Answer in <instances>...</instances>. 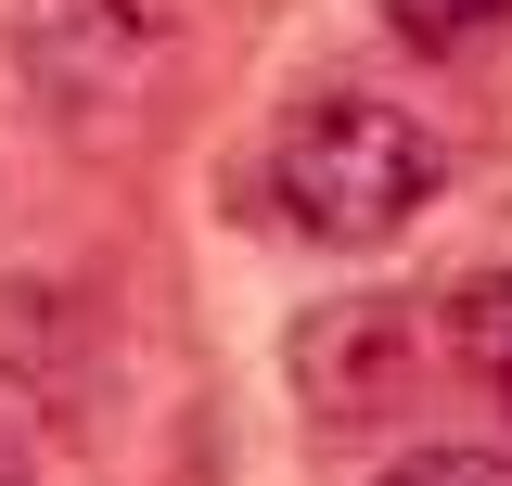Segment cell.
I'll use <instances>...</instances> for the list:
<instances>
[{"label": "cell", "mask_w": 512, "mask_h": 486, "mask_svg": "<svg viewBox=\"0 0 512 486\" xmlns=\"http://www.w3.org/2000/svg\"><path fill=\"white\" fill-rule=\"evenodd\" d=\"M0 371L39 384V397L77 384V307H64L52 282H0Z\"/></svg>", "instance_id": "cell-4"}, {"label": "cell", "mask_w": 512, "mask_h": 486, "mask_svg": "<svg viewBox=\"0 0 512 486\" xmlns=\"http://www.w3.org/2000/svg\"><path fill=\"white\" fill-rule=\"evenodd\" d=\"M372 486H512L500 448H410V461H384Z\"/></svg>", "instance_id": "cell-7"}, {"label": "cell", "mask_w": 512, "mask_h": 486, "mask_svg": "<svg viewBox=\"0 0 512 486\" xmlns=\"http://www.w3.org/2000/svg\"><path fill=\"white\" fill-rule=\"evenodd\" d=\"M448 359L512 410V269H474V282L448 295Z\"/></svg>", "instance_id": "cell-5"}, {"label": "cell", "mask_w": 512, "mask_h": 486, "mask_svg": "<svg viewBox=\"0 0 512 486\" xmlns=\"http://www.w3.org/2000/svg\"><path fill=\"white\" fill-rule=\"evenodd\" d=\"M0 486H39V448H26V423L0 410Z\"/></svg>", "instance_id": "cell-8"}, {"label": "cell", "mask_w": 512, "mask_h": 486, "mask_svg": "<svg viewBox=\"0 0 512 486\" xmlns=\"http://www.w3.org/2000/svg\"><path fill=\"white\" fill-rule=\"evenodd\" d=\"M180 52V0H13V64L52 116H128Z\"/></svg>", "instance_id": "cell-2"}, {"label": "cell", "mask_w": 512, "mask_h": 486, "mask_svg": "<svg viewBox=\"0 0 512 486\" xmlns=\"http://www.w3.org/2000/svg\"><path fill=\"white\" fill-rule=\"evenodd\" d=\"M269 180H282V218H295L308 243L372 256V243H397L423 205H436L448 154H436V128L410 116V103H384V90H320V103L282 116Z\"/></svg>", "instance_id": "cell-1"}, {"label": "cell", "mask_w": 512, "mask_h": 486, "mask_svg": "<svg viewBox=\"0 0 512 486\" xmlns=\"http://www.w3.org/2000/svg\"><path fill=\"white\" fill-rule=\"evenodd\" d=\"M384 26L410 52H474L487 26H512V0H384Z\"/></svg>", "instance_id": "cell-6"}, {"label": "cell", "mask_w": 512, "mask_h": 486, "mask_svg": "<svg viewBox=\"0 0 512 486\" xmlns=\"http://www.w3.org/2000/svg\"><path fill=\"white\" fill-rule=\"evenodd\" d=\"M410 307H372V295H333L295 320V384H308L320 423H359V410H384L397 384H410Z\"/></svg>", "instance_id": "cell-3"}]
</instances>
